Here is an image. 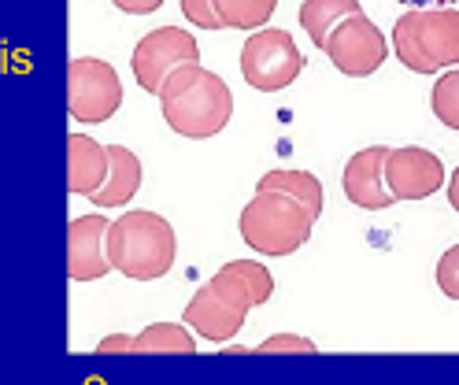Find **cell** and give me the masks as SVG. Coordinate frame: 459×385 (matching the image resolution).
<instances>
[{
    "label": "cell",
    "mask_w": 459,
    "mask_h": 385,
    "mask_svg": "<svg viewBox=\"0 0 459 385\" xmlns=\"http://www.w3.org/2000/svg\"><path fill=\"white\" fill-rule=\"evenodd\" d=\"M119 11H126V15H149V11H160L163 0H111Z\"/></svg>",
    "instance_id": "25"
},
{
    "label": "cell",
    "mask_w": 459,
    "mask_h": 385,
    "mask_svg": "<svg viewBox=\"0 0 459 385\" xmlns=\"http://www.w3.org/2000/svg\"><path fill=\"white\" fill-rule=\"evenodd\" d=\"M97 352H104V356H108V352H130V337H126V333H111V337H104L97 344Z\"/></svg>",
    "instance_id": "26"
},
{
    "label": "cell",
    "mask_w": 459,
    "mask_h": 385,
    "mask_svg": "<svg viewBox=\"0 0 459 385\" xmlns=\"http://www.w3.org/2000/svg\"><path fill=\"white\" fill-rule=\"evenodd\" d=\"M130 352H181V356H193L196 352V341L189 326L181 323H152L130 337Z\"/></svg>",
    "instance_id": "18"
},
{
    "label": "cell",
    "mask_w": 459,
    "mask_h": 385,
    "mask_svg": "<svg viewBox=\"0 0 459 385\" xmlns=\"http://www.w3.org/2000/svg\"><path fill=\"white\" fill-rule=\"evenodd\" d=\"M241 237L252 252L263 255H293L300 245H308L315 215L282 192H256L241 208Z\"/></svg>",
    "instance_id": "2"
},
{
    "label": "cell",
    "mask_w": 459,
    "mask_h": 385,
    "mask_svg": "<svg viewBox=\"0 0 459 385\" xmlns=\"http://www.w3.org/2000/svg\"><path fill=\"white\" fill-rule=\"evenodd\" d=\"M181 15L200 30H222V22L215 15V0H181Z\"/></svg>",
    "instance_id": "23"
},
{
    "label": "cell",
    "mask_w": 459,
    "mask_h": 385,
    "mask_svg": "<svg viewBox=\"0 0 459 385\" xmlns=\"http://www.w3.org/2000/svg\"><path fill=\"white\" fill-rule=\"evenodd\" d=\"M448 204H452V208L459 211V167H455V171H452V178H448Z\"/></svg>",
    "instance_id": "28"
},
{
    "label": "cell",
    "mask_w": 459,
    "mask_h": 385,
    "mask_svg": "<svg viewBox=\"0 0 459 385\" xmlns=\"http://www.w3.org/2000/svg\"><path fill=\"white\" fill-rule=\"evenodd\" d=\"M256 352H304V356H315V341L300 337V333H274L263 344H256Z\"/></svg>",
    "instance_id": "24"
},
{
    "label": "cell",
    "mask_w": 459,
    "mask_h": 385,
    "mask_svg": "<svg viewBox=\"0 0 459 385\" xmlns=\"http://www.w3.org/2000/svg\"><path fill=\"white\" fill-rule=\"evenodd\" d=\"M415 34L423 45L430 67H459V11L455 8H430L415 11Z\"/></svg>",
    "instance_id": "12"
},
{
    "label": "cell",
    "mask_w": 459,
    "mask_h": 385,
    "mask_svg": "<svg viewBox=\"0 0 459 385\" xmlns=\"http://www.w3.org/2000/svg\"><path fill=\"white\" fill-rule=\"evenodd\" d=\"M104 152H108V178L89 200L100 208H123L141 189V160L126 145H104Z\"/></svg>",
    "instance_id": "15"
},
{
    "label": "cell",
    "mask_w": 459,
    "mask_h": 385,
    "mask_svg": "<svg viewBox=\"0 0 459 385\" xmlns=\"http://www.w3.org/2000/svg\"><path fill=\"white\" fill-rule=\"evenodd\" d=\"M160 108H163V119L174 134L189 137V141H207V137L226 130V122L233 115V93L215 71L204 67L200 78Z\"/></svg>",
    "instance_id": "3"
},
{
    "label": "cell",
    "mask_w": 459,
    "mask_h": 385,
    "mask_svg": "<svg viewBox=\"0 0 459 385\" xmlns=\"http://www.w3.org/2000/svg\"><path fill=\"white\" fill-rule=\"evenodd\" d=\"M274 8L278 0H215V15L226 30H259Z\"/></svg>",
    "instance_id": "19"
},
{
    "label": "cell",
    "mask_w": 459,
    "mask_h": 385,
    "mask_svg": "<svg viewBox=\"0 0 459 385\" xmlns=\"http://www.w3.org/2000/svg\"><path fill=\"white\" fill-rule=\"evenodd\" d=\"M437 286L448 300H459V245H452L437 260Z\"/></svg>",
    "instance_id": "22"
},
{
    "label": "cell",
    "mask_w": 459,
    "mask_h": 385,
    "mask_svg": "<svg viewBox=\"0 0 459 385\" xmlns=\"http://www.w3.org/2000/svg\"><path fill=\"white\" fill-rule=\"evenodd\" d=\"M348 15H363L359 0H304L300 4V27L311 37V45H319V48L326 41V34Z\"/></svg>",
    "instance_id": "17"
},
{
    "label": "cell",
    "mask_w": 459,
    "mask_h": 385,
    "mask_svg": "<svg viewBox=\"0 0 459 385\" xmlns=\"http://www.w3.org/2000/svg\"><path fill=\"white\" fill-rule=\"evenodd\" d=\"M444 186V163L430 148L404 145L389 148L385 160V189L392 200H426Z\"/></svg>",
    "instance_id": "8"
},
{
    "label": "cell",
    "mask_w": 459,
    "mask_h": 385,
    "mask_svg": "<svg viewBox=\"0 0 459 385\" xmlns=\"http://www.w3.org/2000/svg\"><path fill=\"white\" fill-rule=\"evenodd\" d=\"M245 315L248 312H238V307L222 304L207 286L196 289L193 300L186 304V312H181L186 326H193L207 341H230V337H238V330L245 326Z\"/></svg>",
    "instance_id": "13"
},
{
    "label": "cell",
    "mask_w": 459,
    "mask_h": 385,
    "mask_svg": "<svg viewBox=\"0 0 459 385\" xmlns=\"http://www.w3.org/2000/svg\"><path fill=\"white\" fill-rule=\"evenodd\" d=\"M304 71V56L289 30H252L241 45V74L259 93H278Z\"/></svg>",
    "instance_id": "4"
},
{
    "label": "cell",
    "mask_w": 459,
    "mask_h": 385,
    "mask_svg": "<svg viewBox=\"0 0 459 385\" xmlns=\"http://www.w3.org/2000/svg\"><path fill=\"white\" fill-rule=\"evenodd\" d=\"M389 48L397 52V59H400L408 71H415V74H437L434 67H430V59L423 56V45H418V34H415V11H408V15H400L397 22H392Z\"/></svg>",
    "instance_id": "20"
},
{
    "label": "cell",
    "mask_w": 459,
    "mask_h": 385,
    "mask_svg": "<svg viewBox=\"0 0 459 385\" xmlns=\"http://www.w3.org/2000/svg\"><path fill=\"white\" fill-rule=\"evenodd\" d=\"M430 104H434L437 122H444L448 130H459V67H452L448 74H441L434 82Z\"/></svg>",
    "instance_id": "21"
},
{
    "label": "cell",
    "mask_w": 459,
    "mask_h": 385,
    "mask_svg": "<svg viewBox=\"0 0 459 385\" xmlns=\"http://www.w3.org/2000/svg\"><path fill=\"white\" fill-rule=\"evenodd\" d=\"M400 4L411 11H430V8H452L455 0H400Z\"/></svg>",
    "instance_id": "27"
},
{
    "label": "cell",
    "mask_w": 459,
    "mask_h": 385,
    "mask_svg": "<svg viewBox=\"0 0 459 385\" xmlns=\"http://www.w3.org/2000/svg\"><path fill=\"white\" fill-rule=\"evenodd\" d=\"M385 160H389V148L385 145H371L356 152L348 163H345V174H341V189H345V197L356 204L363 211H382L389 208L392 192L385 189Z\"/></svg>",
    "instance_id": "9"
},
{
    "label": "cell",
    "mask_w": 459,
    "mask_h": 385,
    "mask_svg": "<svg viewBox=\"0 0 459 385\" xmlns=\"http://www.w3.org/2000/svg\"><path fill=\"white\" fill-rule=\"evenodd\" d=\"M256 192H282V197H293L296 204H304L315 219L322 215V182L311 171H270L259 178Z\"/></svg>",
    "instance_id": "16"
},
{
    "label": "cell",
    "mask_w": 459,
    "mask_h": 385,
    "mask_svg": "<svg viewBox=\"0 0 459 385\" xmlns=\"http://www.w3.org/2000/svg\"><path fill=\"white\" fill-rule=\"evenodd\" d=\"M322 52L330 56V63L341 74H348V78H366V74H374L385 63L389 45H385V34L366 15H348L326 34Z\"/></svg>",
    "instance_id": "6"
},
{
    "label": "cell",
    "mask_w": 459,
    "mask_h": 385,
    "mask_svg": "<svg viewBox=\"0 0 459 385\" xmlns=\"http://www.w3.org/2000/svg\"><path fill=\"white\" fill-rule=\"evenodd\" d=\"M186 63H200V45L193 41V34L178 30V27H160L145 34L130 56V67H134V78L145 93H160L163 78L174 67H186Z\"/></svg>",
    "instance_id": "7"
},
{
    "label": "cell",
    "mask_w": 459,
    "mask_h": 385,
    "mask_svg": "<svg viewBox=\"0 0 459 385\" xmlns=\"http://www.w3.org/2000/svg\"><path fill=\"white\" fill-rule=\"evenodd\" d=\"M207 289H212L222 304L238 307V312H248V307H259V304L270 300L274 274L259 260H230L215 271V278L207 281Z\"/></svg>",
    "instance_id": "10"
},
{
    "label": "cell",
    "mask_w": 459,
    "mask_h": 385,
    "mask_svg": "<svg viewBox=\"0 0 459 385\" xmlns=\"http://www.w3.org/2000/svg\"><path fill=\"white\" fill-rule=\"evenodd\" d=\"M108 178V152L89 134L67 137V189L74 197H93Z\"/></svg>",
    "instance_id": "14"
},
{
    "label": "cell",
    "mask_w": 459,
    "mask_h": 385,
    "mask_svg": "<svg viewBox=\"0 0 459 385\" xmlns=\"http://www.w3.org/2000/svg\"><path fill=\"white\" fill-rule=\"evenodd\" d=\"M123 104V82L111 63L97 56H78L67 63V111L78 122H108Z\"/></svg>",
    "instance_id": "5"
},
{
    "label": "cell",
    "mask_w": 459,
    "mask_h": 385,
    "mask_svg": "<svg viewBox=\"0 0 459 385\" xmlns=\"http://www.w3.org/2000/svg\"><path fill=\"white\" fill-rule=\"evenodd\" d=\"M111 271H119L134 281H156L174 267L178 237L163 215L156 211H126L115 223H108L104 234Z\"/></svg>",
    "instance_id": "1"
},
{
    "label": "cell",
    "mask_w": 459,
    "mask_h": 385,
    "mask_svg": "<svg viewBox=\"0 0 459 385\" xmlns=\"http://www.w3.org/2000/svg\"><path fill=\"white\" fill-rule=\"evenodd\" d=\"M104 215H78L67 226V274L74 281H97L111 271L108 252H104V234H108Z\"/></svg>",
    "instance_id": "11"
}]
</instances>
